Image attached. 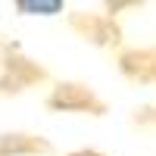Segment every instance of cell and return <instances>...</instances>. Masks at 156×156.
Wrapping results in <instances>:
<instances>
[{"instance_id":"6da1fadb","label":"cell","mask_w":156,"mask_h":156,"mask_svg":"<svg viewBox=\"0 0 156 156\" xmlns=\"http://www.w3.org/2000/svg\"><path fill=\"white\" fill-rule=\"evenodd\" d=\"M47 106L56 112H90V115H106V103H103L87 84L78 81H62L53 87L47 97Z\"/></svg>"},{"instance_id":"7a4b0ae2","label":"cell","mask_w":156,"mask_h":156,"mask_svg":"<svg viewBox=\"0 0 156 156\" xmlns=\"http://www.w3.org/2000/svg\"><path fill=\"white\" fill-rule=\"evenodd\" d=\"M69 25L84 41L97 44V47H119L122 44V28L112 22V16H103V12H72Z\"/></svg>"},{"instance_id":"3957f363","label":"cell","mask_w":156,"mask_h":156,"mask_svg":"<svg viewBox=\"0 0 156 156\" xmlns=\"http://www.w3.org/2000/svg\"><path fill=\"white\" fill-rule=\"evenodd\" d=\"M115 62L131 84H156V47H128Z\"/></svg>"},{"instance_id":"277c9868","label":"cell","mask_w":156,"mask_h":156,"mask_svg":"<svg viewBox=\"0 0 156 156\" xmlns=\"http://www.w3.org/2000/svg\"><path fill=\"white\" fill-rule=\"evenodd\" d=\"M44 78H47V72L37 66V62L16 56V59H6V62H3V78H0V90H6V94H16V90H25L28 84L44 81Z\"/></svg>"},{"instance_id":"5b68a950","label":"cell","mask_w":156,"mask_h":156,"mask_svg":"<svg viewBox=\"0 0 156 156\" xmlns=\"http://www.w3.org/2000/svg\"><path fill=\"white\" fill-rule=\"evenodd\" d=\"M50 140L37 137V134H0V156H37V153H50Z\"/></svg>"},{"instance_id":"8992f818","label":"cell","mask_w":156,"mask_h":156,"mask_svg":"<svg viewBox=\"0 0 156 156\" xmlns=\"http://www.w3.org/2000/svg\"><path fill=\"white\" fill-rule=\"evenodd\" d=\"M16 9L31 12V16H53V12H62V3L59 0H19Z\"/></svg>"},{"instance_id":"52a82bcc","label":"cell","mask_w":156,"mask_h":156,"mask_svg":"<svg viewBox=\"0 0 156 156\" xmlns=\"http://www.w3.org/2000/svg\"><path fill=\"white\" fill-rule=\"evenodd\" d=\"M69 156H103V153H97V150H75V153H69Z\"/></svg>"},{"instance_id":"ba28073f","label":"cell","mask_w":156,"mask_h":156,"mask_svg":"<svg viewBox=\"0 0 156 156\" xmlns=\"http://www.w3.org/2000/svg\"><path fill=\"white\" fill-rule=\"evenodd\" d=\"M147 112H150V109H147ZM150 119H153V122H156V109H153V112H150Z\"/></svg>"}]
</instances>
